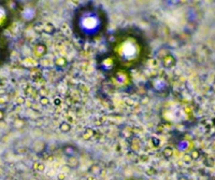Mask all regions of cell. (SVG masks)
<instances>
[{
	"label": "cell",
	"instance_id": "obj_8",
	"mask_svg": "<svg viewBox=\"0 0 215 180\" xmlns=\"http://www.w3.org/2000/svg\"><path fill=\"white\" fill-rule=\"evenodd\" d=\"M7 17H8V11L4 7L0 5V26L3 25L7 21Z\"/></svg>",
	"mask_w": 215,
	"mask_h": 180
},
{
	"label": "cell",
	"instance_id": "obj_7",
	"mask_svg": "<svg viewBox=\"0 0 215 180\" xmlns=\"http://www.w3.org/2000/svg\"><path fill=\"white\" fill-rule=\"evenodd\" d=\"M64 153L67 156H73L78 153V150L73 146H66L64 148Z\"/></svg>",
	"mask_w": 215,
	"mask_h": 180
},
{
	"label": "cell",
	"instance_id": "obj_3",
	"mask_svg": "<svg viewBox=\"0 0 215 180\" xmlns=\"http://www.w3.org/2000/svg\"><path fill=\"white\" fill-rule=\"evenodd\" d=\"M116 58L114 56H105L100 59L99 62V69L103 72H109L115 67Z\"/></svg>",
	"mask_w": 215,
	"mask_h": 180
},
{
	"label": "cell",
	"instance_id": "obj_11",
	"mask_svg": "<svg viewBox=\"0 0 215 180\" xmlns=\"http://www.w3.org/2000/svg\"><path fill=\"white\" fill-rule=\"evenodd\" d=\"M129 180H137V179H129Z\"/></svg>",
	"mask_w": 215,
	"mask_h": 180
},
{
	"label": "cell",
	"instance_id": "obj_10",
	"mask_svg": "<svg viewBox=\"0 0 215 180\" xmlns=\"http://www.w3.org/2000/svg\"><path fill=\"white\" fill-rule=\"evenodd\" d=\"M3 119H4V110L0 109V122L2 121Z\"/></svg>",
	"mask_w": 215,
	"mask_h": 180
},
{
	"label": "cell",
	"instance_id": "obj_6",
	"mask_svg": "<svg viewBox=\"0 0 215 180\" xmlns=\"http://www.w3.org/2000/svg\"><path fill=\"white\" fill-rule=\"evenodd\" d=\"M176 63L175 57L171 53H167L166 55L161 57V64L165 68H172Z\"/></svg>",
	"mask_w": 215,
	"mask_h": 180
},
{
	"label": "cell",
	"instance_id": "obj_2",
	"mask_svg": "<svg viewBox=\"0 0 215 180\" xmlns=\"http://www.w3.org/2000/svg\"><path fill=\"white\" fill-rule=\"evenodd\" d=\"M76 27L80 34L85 37H94L102 30L103 19L96 10L84 9L76 17Z\"/></svg>",
	"mask_w": 215,
	"mask_h": 180
},
{
	"label": "cell",
	"instance_id": "obj_5",
	"mask_svg": "<svg viewBox=\"0 0 215 180\" xmlns=\"http://www.w3.org/2000/svg\"><path fill=\"white\" fill-rule=\"evenodd\" d=\"M36 15H37V11L33 7L27 5L25 7L21 12V19L24 22H31L35 19Z\"/></svg>",
	"mask_w": 215,
	"mask_h": 180
},
{
	"label": "cell",
	"instance_id": "obj_9",
	"mask_svg": "<svg viewBox=\"0 0 215 180\" xmlns=\"http://www.w3.org/2000/svg\"><path fill=\"white\" fill-rule=\"evenodd\" d=\"M59 128H60L62 132L68 133L70 132V129H71V125H70L69 123H67V122H62V123L59 125Z\"/></svg>",
	"mask_w": 215,
	"mask_h": 180
},
{
	"label": "cell",
	"instance_id": "obj_4",
	"mask_svg": "<svg viewBox=\"0 0 215 180\" xmlns=\"http://www.w3.org/2000/svg\"><path fill=\"white\" fill-rule=\"evenodd\" d=\"M113 81H114V84L117 86H126L130 82V79H129L128 73L125 72L124 70H118L113 77Z\"/></svg>",
	"mask_w": 215,
	"mask_h": 180
},
{
	"label": "cell",
	"instance_id": "obj_1",
	"mask_svg": "<svg viewBox=\"0 0 215 180\" xmlns=\"http://www.w3.org/2000/svg\"><path fill=\"white\" fill-rule=\"evenodd\" d=\"M142 44L134 36H126L116 42L113 49L114 57L123 66L136 64L142 55Z\"/></svg>",
	"mask_w": 215,
	"mask_h": 180
}]
</instances>
